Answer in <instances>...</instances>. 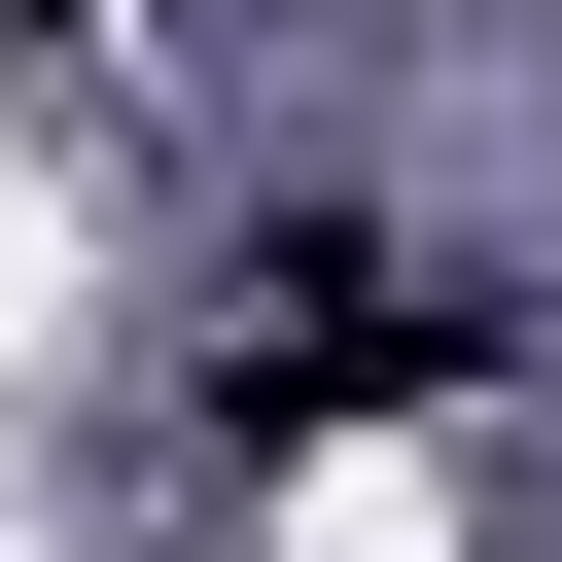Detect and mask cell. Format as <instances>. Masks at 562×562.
Wrapping results in <instances>:
<instances>
[{
  "label": "cell",
  "instance_id": "cell-2",
  "mask_svg": "<svg viewBox=\"0 0 562 562\" xmlns=\"http://www.w3.org/2000/svg\"><path fill=\"white\" fill-rule=\"evenodd\" d=\"M0 35H70V0H0Z\"/></svg>",
  "mask_w": 562,
  "mask_h": 562
},
{
  "label": "cell",
  "instance_id": "cell-1",
  "mask_svg": "<svg viewBox=\"0 0 562 562\" xmlns=\"http://www.w3.org/2000/svg\"><path fill=\"white\" fill-rule=\"evenodd\" d=\"M422 386H492V316L386 211H246L211 246V422H422Z\"/></svg>",
  "mask_w": 562,
  "mask_h": 562
}]
</instances>
